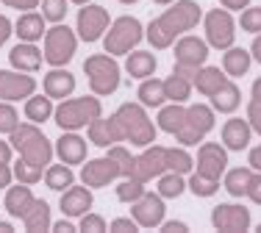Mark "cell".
Segmentation results:
<instances>
[{"label": "cell", "mask_w": 261, "mask_h": 233, "mask_svg": "<svg viewBox=\"0 0 261 233\" xmlns=\"http://www.w3.org/2000/svg\"><path fill=\"white\" fill-rule=\"evenodd\" d=\"M9 9H20V11H34L39 6V0H3Z\"/></svg>", "instance_id": "obj_52"}, {"label": "cell", "mask_w": 261, "mask_h": 233, "mask_svg": "<svg viewBox=\"0 0 261 233\" xmlns=\"http://www.w3.org/2000/svg\"><path fill=\"white\" fill-rule=\"evenodd\" d=\"M225 81H228L225 70H220V67H200L197 75H195V81H192V86L200 92L203 97H211L214 92H220L222 86H225Z\"/></svg>", "instance_id": "obj_24"}, {"label": "cell", "mask_w": 261, "mask_h": 233, "mask_svg": "<svg viewBox=\"0 0 261 233\" xmlns=\"http://www.w3.org/2000/svg\"><path fill=\"white\" fill-rule=\"evenodd\" d=\"M220 6H222V9H228V11H242V9L250 6V0H220Z\"/></svg>", "instance_id": "obj_53"}, {"label": "cell", "mask_w": 261, "mask_h": 233, "mask_svg": "<svg viewBox=\"0 0 261 233\" xmlns=\"http://www.w3.org/2000/svg\"><path fill=\"white\" fill-rule=\"evenodd\" d=\"M109 11L103 6H95V3H86L81 6L78 11V22H75V31H78V39L81 42H97L103 39V34L109 31Z\"/></svg>", "instance_id": "obj_11"}, {"label": "cell", "mask_w": 261, "mask_h": 233, "mask_svg": "<svg viewBox=\"0 0 261 233\" xmlns=\"http://www.w3.org/2000/svg\"><path fill=\"white\" fill-rule=\"evenodd\" d=\"M247 164H250V167L256 169V172H261V144L250 150V156H247Z\"/></svg>", "instance_id": "obj_55"}, {"label": "cell", "mask_w": 261, "mask_h": 233, "mask_svg": "<svg viewBox=\"0 0 261 233\" xmlns=\"http://www.w3.org/2000/svg\"><path fill=\"white\" fill-rule=\"evenodd\" d=\"M50 228H53L56 233H75V225L70 222V217H67V219H59V222H53Z\"/></svg>", "instance_id": "obj_54"}, {"label": "cell", "mask_w": 261, "mask_h": 233, "mask_svg": "<svg viewBox=\"0 0 261 233\" xmlns=\"http://www.w3.org/2000/svg\"><path fill=\"white\" fill-rule=\"evenodd\" d=\"M142 39H145L142 22L130 14H122V17H117L109 25V31L103 34V47H106L109 56H128Z\"/></svg>", "instance_id": "obj_6"}, {"label": "cell", "mask_w": 261, "mask_h": 233, "mask_svg": "<svg viewBox=\"0 0 261 233\" xmlns=\"http://www.w3.org/2000/svg\"><path fill=\"white\" fill-rule=\"evenodd\" d=\"M56 156L61 158L64 164H84L86 161V139L78 136L75 131H64L59 136V142H56Z\"/></svg>", "instance_id": "obj_21"}, {"label": "cell", "mask_w": 261, "mask_h": 233, "mask_svg": "<svg viewBox=\"0 0 261 233\" xmlns=\"http://www.w3.org/2000/svg\"><path fill=\"white\" fill-rule=\"evenodd\" d=\"M95 206V197H92V192H89V186H75L72 183L70 189H64L61 192V200H59V208H61V214L64 217H70V219H81L89 208Z\"/></svg>", "instance_id": "obj_17"}, {"label": "cell", "mask_w": 261, "mask_h": 233, "mask_svg": "<svg viewBox=\"0 0 261 233\" xmlns=\"http://www.w3.org/2000/svg\"><path fill=\"white\" fill-rule=\"evenodd\" d=\"M250 136H253V128L247 120L231 116V120H225V125H222V144H225V150L242 153L250 144Z\"/></svg>", "instance_id": "obj_22"}, {"label": "cell", "mask_w": 261, "mask_h": 233, "mask_svg": "<svg viewBox=\"0 0 261 233\" xmlns=\"http://www.w3.org/2000/svg\"><path fill=\"white\" fill-rule=\"evenodd\" d=\"M228 169V150L217 142H200V150H197V161H195V172L214 178L220 181Z\"/></svg>", "instance_id": "obj_14"}, {"label": "cell", "mask_w": 261, "mask_h": 233, "mask_svg": "<svg viewBox=\"0 0 261 233\" xmlns=\"http://www.w3.org/2000/svg\"><path fill=\"white\" fill-rule=\"evenodd\" d=\"M156 67H159L156 56L147 53V50H134V53H128V59H125V72L130 78H139V81L150 78L153 72H156Z\"/></svg>", "instance_id": "obj_27"}, {"label": "cell", "mask_w": 261, "mask_h": 233, "mask_svg": "<svg viewBox=\"0 0 261 233\" xmlns=\"http://www.w3.org/2000/svg\"><path fill=\"white\" fill-rule=\"evenodd\" d=\"M122 6H130V3H139V0H120Z\"/></svg>", "instance_id": "obj_62"}, {"label": "cell", "mask_w": 261, "mask_h": 233, "mask_svg": "<svg viewBox=\"0 0 261 233\" xmlns=\"http://www.w3.org/2000/svg\"><path fill=\"white\" fill-rule=\"evenodd\" d=\"M34 200H36V197L31 194V186H28V183H17V186H9L3 206H6V211H9L14 219H22Z\"/></svg>", "instance_id": "obj_25"}, {"label": "cell", "mask_w": 261, "mask_h": 233, "mask_svg": "<svg viewBox=\"0 0 261 233\" xmlns=\"http://www.w3.org/2000/svg\"><path fill=\"white\" fill-rule=\"evenodd\" d=\"M250 64H253V56H250V50H245V47H233L231 45L225 53H222V70L228 72V78L247 75Z\"/></svg>", "instance_id": "obj_26"}, {"label": "cell", "mask_w": 261, "mask_h": 233, "mask_svg": "<svg viewBox=\"0 0 261 233\" xmlns=\"http://www.w3.org/2000/svg\"><path fill=\"white\" fill-rule=\"evenodd\" d=\"M184 192H186L184 175L170 172V169H167L164 175H159V194H161L164 200H175V197H181Z\"/></svg>", "instance_id": "obj_38"}, {"label": "cell", "mask_w": 261, "mask_h": 233, "mask_svg": "<svg viewBox=\"0 0 261 233\" xmlns=\"http://www.w3.org/2000/svg\"><path fill=\"white\" fill-rule=\"evenodd\" d=\"M167 169L178 175H189L195 169V158L186 153V147H167Z\"/></svg>", "instance_id": "obj_37"}, {"label": "cell", "mask_w": 261, "mask_h": 233, "mask_svg": "<svg viewBox=\"0 0 261 233\" xmlns=\"http://www.w3.org/2000/svg\"><path fill=\"white\" fill-rule=\"evenodd\" d=\"M117 178H122V172H120V164L111 156L92 158V161H86L84 167H81V181L89 189H103V186H109L111 181H117Z\"/></svg>", "instance_id": "obj_16"}, {"label": "cell", "mask_w": 261, "mask_h": 233, "mask_svg": "<svg viewBox=\"0 0 261 233\" xmlns=\"http://www.w3.org/2000/svg\"><path fill=\"white\" fill-rule=\"evenodd\" d=\"M250 222H253L250 208L245 206L220 203L211 211V225H214V230H222V233H245L250 230Z\"/></svg>", "instance_id": "obj_12"}, {"label": "cell", "mask_w": 261, "mask_h": 233, "mask_svg": "<svg viewBox=\"0 0 261 233\" xmlns=\"http://www.w3.org/2000/svg\"><path fill=\"white\" fill-rule=\"evenodd\" d=\"M89 142L103 147V150H109L111 144H120V136H117V128H114V120H103V116H97L95 122L89 125Z\"/></svg>", "instance_id": "obj_31"}, {"label": "cell", "mask_w": 261, "mask_h": 233, "mask_svg": "<svg viewBox=\"0 0 261 233\" xmlns=\"http://www.w3.org/2000/svg\"><path fill=\"white\" fill-rule=\"evenodd\" d=\"M256 169L253 167H236V169H225V189L231 197H245L247 192V183Z\"/></svg>", "instance_id": "obj_35"}, {"label": "cell", "mask_w": 261, "mask_h": 233, "mask_svg": "<svg viewBox=\"0 0 261 233\" xmlns=\"http://www.w3.org/2000/svg\"><path fill=\"white\" fill-rule=\"evenodd\" d=\"M203 20V9L195 3V0H175L172 9H167L161 17L150 20L145 36L156 50H167V47L175 42V36L186 34Z\"/></svg>", "instance_id": "obj_1"}, {"label": "cell", "mask_w": 261, "mask_h": 233, "mask_svg": "<svg viewBox=\"0 0 261 233\" xmlns=\"http://www.w3.org/2000/svg\"><path fill=\"white\" fill-rule=\"evenodd\" d=\"M239 103H242V92H239V86H236L231 78L225 81V86H222L220 92L211 95V108L220 111V114H233L236 108H239Z\"/></svg>", "instance_id": "obj_29"}, {"label": "cell", "mask_w": 261, "mask_h": 233, "mask_svg": "<svg viewBox=\"0 0 261 233\" xmlns=\"http://www.w3.org/2000/svg\"><path fill=\"white\" fill-rule=\"evenodd\" d=\"M145 194V183L136 181V178H120L117 183V200L120 203H136V200Z\"/></svg>", "instance_id": "obj_40"}, {"label": "cell", "mask_w": 261, "mask_h": 233, "mask_svg": "<svg viewBox=\"0 0 261 233\" xmlns=\"http://www.w3.org/2000/svg\"><path fill=\"white\" fill-rule=\"evenodd\" d=\"M11 153H14L11 142H0V161H11Z\"/></svg>", "instance_id": "obj_57"}, {"label": "cell", "mask_w": 261, "mask_h": 233, "mask_svg": "<svg viewBox=\"0 0 261 233\" xmlns=\"http://www.w3.org/2000/svg\"><path fill=\"white\" fill-rule=\"evenodd\" d=\"M109 230L111 233H136L139 230V222L134 217H117V219H111Z\"/></svg>", "instance_id": "obj_46"}, {"label": "cell", "mask_w": 261, "mask_h": 233, "mask_svg": "<svg viewBox=\"0 0 261 233\" xmlns=\"http://www.w3.org/2000/svg\"><path fill=\"white\" fill-rule=\"evenodd\" d=\"M250 56H253V61H258V64H261V34H256V39H253Z\"/></svg>", "instance_id": "obj_56"}, {"label": "cell", "mask_w": 261, "mask_h": 233, "mask_svg": "<svg viewBox=\"0 0 261 233\" xmlns=\"http://www.w3.org/2000/svg\"><path fill=\"white\" fill-rule=\"evenodd\" d=\"M111 120H114L120 142H130L136 147H147V144L156 142V125H153V120L147 116L142 103H122V106L111 114Z\"/></svg>", "instance_id": "obj_2"}, {"label": "cell", "mask_w": 261, "mask_h": 233, "mask_svg": "<svg viewBox=\"0 0 261 233\" xmlns=\"http://www.w3.org/2000/svg\"><path fill=\"white\" fill-rule=\"evenodd\" d=\"M239 25L247 34H261V6H247L239 17Z\"/></svg>", "instance_id": "obj_43"}, {"label": "cell", "mask_w": 261, "mask_h": 233, "mask_svg": "<svg viewBox=\"0 0 261 233\" xmlns=\"http://www.w3.org/2000/svg\"><path fill=\"white\" fill-rule=\"evenodd\" d=\"M53 97L47 95H31L25 97V120L34 122V125H45L53 116Z\"/></svg>", "instance_id": "obj_30"}, {"label": "cell", "mask_w": 261, "mask_h": 233, "mask_svg": "<svg viewBox=\"0 0 261 233\" xmlns=\"http://www.w3.org/2000/svg\"><path fill=\"white\" fill-rule=\"evenodd\" d=\"M9 142L17 153H20V158H25V161L36 164V167H42V169L50 164V158L56 153L50 139H47L45 133L39 131V125H34V122H20V125L9 133Z\"/></svg>", "instance_id": "obj_4"}, {"label": "cell", "mask_w": 261, "mask_h": 233, "mask_svg": "<svg viewBox=\"0 0 261 233\" xmlns=\"http://www.w3.org/2000/svg\"><path fill=\"white\" fill-rule=\"evenodd\" d=\"M97 116H103L100 97L84 95V97H64L53 111V122L61 131H81V128H89Z\"/></svg>", "instance_id": "obj_3"}, {"label": "cell", "mask_w": 261, "mask_h": 233, "mask_svg": "<svg viewBox=\"0 0 261 233\" xmlns=\"http://www.w3.org/2000/svg\"><path fill=\"white\" fill-rule=\"evenodd\" d=\"M70 0H42V17L47 22H64Z\"/></svg>", "instance_id": "obj_42"}, {"label": "cell", "mask_w": 261, "mask_h": 233, "mask_svg": "<svg viewBox=\"0 0 261 233\" xmlns=\"http://www.w3.org/2000/svg\"><path fill=\"white\" fill-rule=\"evenodd\" d=\"M153 3H159V6H170V3H175V0H153Z\"/></svg>", "instance_id": "obj_60"}, {"label": "cell", "mask_w": 261, "mask_h": 233, "mask_svg": "<svg viewBox=\"0 0 261 233\" xmlns=\"http://www.w3.org/2000/svg\"><path fill=\"white\" fill-rule=\"evenodd\" d=\"M17 125H20V114H17V108L11 106L9 100H3L0 103V133H11Z\"/></svg>", "instance_id": "obj_44"}, {"label": "cell", "mask_w": 261, "mask_h": 233, "mask_svg": "<svg viewBox=\"0 0 261 233\" xmlns=\"http://www.w3.org/2000/svg\"><path fill=\"white\" fill-rule=\"evenodd\" d=\"M203 25H206V42L214 50H228L236 42V22L228 9H211L203 17Z\"/></svg>", "instance_id": "obj_9"}, {"label": "cell", "mask_w": 261, "mask_h": 233, "mask_svg": "<svg viewBox=\"0 0 261 233\" xmlns=\"http://www.w3.org/2000/svg\"><path fill=\"white\" fill-rule=\"evenodd\" d=\"M78 230H84V233H106V230H109V225H106V219L100 217V214H92V211H86L84 217H81V225H78Z\"/></svg>", "instance_id": "obj_45"}, {"label": "cell", "mask_w": 261, "mask_h": 233, "mask_svg": "<svg viewBox=\"0 0 261 233\" xmlns=\"http://www.w3.org/2000/svg\"><path fill=\"white\" fill-rule=\"evenodd\" d=\"M0 233H14V225H11V222H0Z\"/></svg>", "instance_id": "obj_59"}, {"label": "cell", "mask_w": 261, "mask_h": 233, "mask_svg": "<svg viewBox=\"0 0 261 233\" xmlns=\"http://www.w3.org/2000/svg\"><path fill=\"white\" fill-rule=\"evenodd\" d=\"M164 197L156 192H145L136 203H130V217L139 222V228H161V222H164Z\"/></svg>", "instance_id": "obj_15"}, {"label": "cell", "mask_w": 261, "mask_h": 233, "mask_svg": "<svg viewBox=\"0 0 261 233\" xmlns=\"http://www.w3.org/2000/svg\"><path fill=\"white\" fill-rule=\"evenodd\" d=\"M75 183V172L70 169V164H47L45 167V186L53 192H64Z\"/></svg>", "instance_id": "obj_33"}, {"label": "cell", "mask_w": 261, "mask_h": 233, "mask_svg": "<svg viewBox=\"0 0 261 233\" xmlns=\"http://www.w3.org/2000/svg\"><path fill=\"white\" fill-rule=\"evenodd\" d=\"M11 169H14V178H17V181H20V183H28V186L39 183V181H42V172H45L42 167H36V164L25 161V158H20V161H17Z\"/></svg>", "instance_id": "obj_41"}, {"label": "cell", "mask_w": 261, "mask_h": 233, "mask_svg": "<svg viewBox=\"0 0 261 233\" xmlns=\"http://www.w3.org/2000/svg\"><path fill=\"white\" fill-rule=\"evenodd\" d=\"M22 225H25L28 233H42V230H50L53 219H50V206L45 203V200L36 197L31 208L25 211V217H22Z\"/></svg>", "instance_id": "obj_28"}, {"label": "cell", "mask_w": 261, "mask_h": 233, "mask_svg": "<svg viewBox=\"0 0 261 233\" xmlns=\"http://www.w3.org/2000/svg\"><path fill=\"white\" fill-rule=\"evenodd\" d=\"M36 92V78L31 72H20V70H0V100H25Z\"/></svg>", "instance_id": "obj_13"}, {"label": "cell", "mask_w": 261, "mask_h": 233, "mask_svg": "<svg viewBox=\"0 0 261 233\" xmlns=\"http://www.w3.org/2000/svg\"><path fill=\"white\" fill-rule=\"evenodd\" d=\"M139 103L145 108H161L167 103V92H164V81H159V78H145L142 81V86H139Z\"/></svg>", "instance_id": "obj_32"}, {"label": "cell", "mask_w": 261, "mask_h": 233, "mask_svg": "<svg viewBox=\"0 0 261 233\" xmlns=\"http://www.w3.org/2000/svg\"><path fill=\"white\" fill-rule=\"evenodd\" d=\"M161 233H189V225L181 219H170V222H161Z\"/></svg>", "instance_id": "obj_49"}, {"label": "cell", "mask_w": 261, "mask_h": 233, "mask_svg": "<svg viewBox=\"0 0 261 233\" xmlns=\"http://www.w3.org/2000/svg\"><path fill=\"white\" fill-rule=\"evenodd\" d=\"M45 17L36 14V11H22L14 22V34L20 36V42H39L45 36Z\"/></svg>", "instance_id": "obj_23"}, {"label": "cell", "mask_w": 261, "mask_h": 233, "mask_svg": "<svg viewBox=\"0 0 261 233\" xmlns=\"http://www.w3.org/2000/svg\"><path fill=\"white\" fill-rule=\"evenodd\" d=\"M42 89H45V95L53 97V100H64V97H70L72 92H75V75H72L70 70H64V67H53V70L42 78Z\"/></svg>", "instance_id": "obj_20"}, {"label": "cell", "mask_w": 261, "mask_h": 233, "mask_svg": "<svg viewBox=\"0 0 261 233\" xmlns=\"http://www.w3.org/2000/svg\"><path fill=\"white\" fill-rule=\"evenodd\" d=\"M78 47V36L72 28L53 22V28L45 31V61L50 67H64L70 64Z\"/></svg>", "instance_id": "obj_7"}, {"label": "cell", "mask_w": 261, "mask_h": 233, "mask_svg": "<svg viewBox=\"0 0 261 233\" xmlns=\"http://www.w3.org/2000/svg\"><path fill=\"white\" fill-rule=\"evenodd\" d=\"M245 197L250 200V203L261 206V172H253L250 183H247V192H245Z\"/></svg>", "instance_id": "obj_47"}, {"label": "cell", "mask_w": 261, "mask_h": 233, "mask_svg": "<svg viewBox=\"0 0 261 233\" xmlns=\"http://www.w3.org/2000/svg\"><path fill=\"white\" fill-rule=\"evenodd\" d=\"M11 161H0V189H9L11 186V178H14V169L9 167Z\"/></svg>", "instance_id": "obj_51"}, {"label": "cell", "mask_w": 261, "mask_h": 233, "mask_svg": "<svg viewBox=\"0 0 261 233\" xmlns=\"http://www.w3.org/2000/svg\"><path fill=\"white\" fill-rule=\"evenodd\" d=\"M211 128H214V108L203 106V103H195V106L186 108L184 125H181V131L175 133V139L184 147H192V144L203 142Z\"/></svg>", "instance_id": "obj_8"}, {"label": "cell", "mask_w": 261, "mask_h": 233, "mask_svg": "<svg viewBox=\"0 0 261 233\" xmlns=\"http://www.w3.org/2000/svg\"><path fill=\"white\" fill-rule=\"evenodd\" d=\"M250 95H253V100H261V78H256V81H253Z\"/></svg>", "instance_id": "obj_58"}, {"label": "cell", "mask_w": 261, "mask_h": 233, "mask_svg": "<svg viewBox=\"0 0 261 233\" xmlns=\"http://www.w3.org/2000/svg\"><path fill=\"white\" fill-rule=\"evenodd\" d=\"M42 59H45V53H42L34 42H20V45H14L9 50V64L20 72H31V75L39 72Z\"/></svg>", "instance_id": "obj_19"}, {"label": "cell", "mask_w": 261, "mask_h": 233, "mask_svg": "<svg viewBox=\"0 0 261 233\" xmlns=\"http://www.w3.org/2000/svg\"><path fill=\"white\" fill-rule=\"evenodd\" d=\"M247 122L261 136V100H250V106H247Z\"/></svg>", "instance_id": "obj_48"}, {"label": "cell", "mask_w": 261, "mask_h": 233, "mask_svg": "<svg viewBox=\"0 0 261 233\" xmlns=\"http://www.w3.org/2000/svg\"><path fill=\"white\" fill-rule=\"evenodd\" d=\"M184 116H186L184 103H170V106H161V111H159V128L164 133H172V136H175V133L181 131V125H184Z\"/></svg>", "instance_id": "obj_34"}, {"label": "cell", "mask_w": 261, "mask_h": 233, "mask_svg": "<svg viewBox=\"0 0 261 233\" xmlns=\"http://www.w3.org/2000/svg\"><path fill=\"white\" fill-rule=\"evenodd\" d=\"M164 172H167V147L147 144L139 156H134L128 178H136V181L147 183V181H153V178H159V175H164Z\"/></svg>", "instance_id": "obj_10"}, {"label": "cell", "mask_w": 261, "mask_h": 233, "mask_svg": "<svg viewBox=\"0 0 261 233\" xmlns=\"http://www.w3.org/2000/svg\"><path fill=\"white\" fill-rule=\"evenodd\" d=\"M14 34V25H11V20L6 14H0V47L9 42V36Z\"/></svg>", "instance_id": "obj_50"}, {"label": "cell", "mask_w": 261, "mask_h": 233, "mask_svg": "<svg viewBox=\"0 0 261 233\" xmlns=\"http://www.w3.org/2000/svg\"><path fill=\"white\" fill-rule=\"evenodd\" d=\"M258 233H261V225H258Z\"/></svg>", "instance_id": "obj_63"}, {"label": "cell", "mask_w": 261, "mask_h": 233, "mask_svg": "<svg viewBox=\"0 0 261 233\" xmlns=\"http://www.w3.org/2000/svg\"><path fill=\"white\" fill-rule=\"evenodd\" d=\"M208 59V42L197 39V36H181L175 42V64L184 67H203Z\"/></svg>", "instance_id": "obj_18"}, {"label": "cell", "mask_w": 261, "mask_h": 233, "mask_svg": "<svg viewBox=\"0 0 261 233\" xmlns=\"http://www.w3.org/2000/svg\"><path fill=\"white\" fill-rule=\"evenodd\" d=\"M70 3H75V6H86L89 0H70Z\"/></svg>", "instance_id": "obj_61"}, {"label": "cell", "mask_w": 261, "mask_h": 233, "mask_svg": "<svg viewBox=\"0 0 261 233\" xmlns=\"http://www.w3.org/2000/svg\"><path fill=\"white\" fill-rule=\"evenodd\" d=\"M186 189H189L195 197H214V194L220 192V181L206 178V175H200V172H192L189 181H186Z\"/></svg>", "instance_id": "obj_39"}, {"label": "cell", "mask_w": 261, "mask_h": 233, "mask_svg": "<svg viewBox=\"0 0 261 233\" xmlns=\"http://www.w3.org/2000/svg\"><path fill=\"white\" fill-rule=\"evenodd\" d=\"M84 72H86L92 95L109 97L120 89V64H117L114 56H109V53H95V56H89L84 61Z\"/></svg>", "instance_id": "obj_5"}, {"label": "cell", "mask_w": 261, "mask_h": 233, "mask_svg": "<svg viewBox=\"0 0 261 233\" xmlns=\"http://www.w3.org/2000/svg\"><path fill=\"white\" fill-rule=\"evenodd\" d=\"M192 81H186L184 75H178V72H172L170 78L164 81V92H167V100L170 103H186L192 97Z\"/></svg>", "instance_id": "obj_36"}]
</instances>
